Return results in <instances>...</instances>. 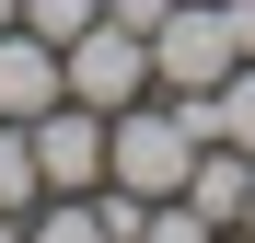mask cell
Masks as SVG:
<instances>
[{
  "label": "cell",
  "instance_id": "2",
  "mask_svg": "<svg viewBox=\"0 0 255 243\" xmlns=\"http://www.w3.org/2000/svg\"><path fill=\"white\" fill-rule=\"evenodd\" d=\"M58 70H70V104L116 116V104H139V93H151V35L105 12V23H81L70 47H58Z\"/></svg>",
  "mask_w": 255,
  "mask_h": 243
},
{
  "label": "cell",
  "instance_id": "5",
  "mask_svg": "<svg viewBox=\"0 0 255 243\" xmlns=\"http://www.w3.org/2000/svg\"><path fill=\"white\" fill-rule=\"evenodd\" d=\"M35 197H47V174H35V128H12V116H0V243L23 232Z\"/></svg>",
  "mask_w": 255,
  "mask_h": 243
},
{
  "label": "cell",
  "instance_id": "6",
  "mask_svg": "<svg viewBox=\"0 0 255 243\" xmlns=\"http://www.w3.org/2000/svg\"><path fill=\"white\" fill-rule=\"evenodd\" d=\"M209 139H232V151H255V58H232V81L209 93Z\"/></svg>",
  "mask_w": 255,
  "mask_h": 243
},
{
  "label": "cell",
  "instance_id": "1",
  "mask_svg": "<svg viewBox=\"0 0 255 243\" xmlns=\"http://www.w3.org/2000/svg\"><path fill=\"white\" fill-rule=\"evenodd\" d=\"M232 58H244L232 0H174V12L151 23V93H221Z\"/></svg>",
  "mask_w": 255,
  "mask_h": 243
},
{
  "label": "cell",
  "instance_id": "8",
  "mask_svg": "<svg viewBox=\"0 0 255 243\" xmlns=\"http://www.w3.org/2000/svg\"><path fill=\"white\" fill-rule=\"evenodd\" d=\"M12 23H23V0H0V35H12Z\"/></svg>",
  "mask_w": 255,
  "mask_h": 243
},
{
  "label": "cell",
  "instance_id": "7",
  "mask_svg": "<svg viewBox=\"0 0 255 243\" xmlns=\"http://www.w3.org/2000/svg\"><path fill=\"white\" fill-rule=\"evenodd\" d=\"M23 23L47 35V47H70L81 23H105V0H23Z\"/></svg>",
  "mask_w": 255,
  "mask_h": 243
},
{
  "label": "cell",
  "instance_id": "9",
  "mask_svg": "<svg viewBox=\"0 0 255 243\" xmlns=\"http://www.w3.org/2000/svg\"><path fill=\"white\" fill-rule=\"evenodd\" d=\"M232 232H255V185H244V220H232Z\"/></svg>",
  "mask_w": 255,
  "mask_h": 243
},
{
  "label": "cell",
  "instance_id": "3",
  "mask_svg": "<svg viewBox=\"0 0 255 243\" xmlns=\"http://www.w3.org/2000/svg\"><path fill=\"white\" fill-rule=\"evenodd\" d=\"M35 174L47 185H105V116L58 93L47 116H35Z\"/></svg>",
  "mask_w": 255,
  "mask_h": 243
},
{
  "label": "cell",
  "instance_id": "4",
  "mask_svg": "<svg viewBox=\"0 0 255 243\" xmlns=\"http://www.w3.org/2000/svg\"><path fill=\"white\" fill-rule=\"evenodd\" d=\"M58 93H70L58 47H47L35 23H12V35H0V116H12V128H35V116H47Z\"/></svg>",
  "mask_w": 255,
  "mask_h": 243
}]
</instances>
